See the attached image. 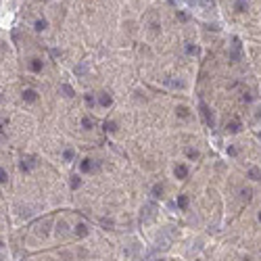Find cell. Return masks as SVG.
Instances as JSON below:
<instances>
[{
	"instance_id": "2e32d148",
	"label": "cell",
	"mask_w": 261,
	"mask_h": 261,
	"mask_svg": "<svg viewBox=\"0 0 261 261\" xmlns=\"http://www.w3.org/2000/svg\"><path fill=\"white\" fill-rule=\"evenodd\" d=\"M42 67H44V65H42L40 59H34V61H31V69H34V71H42Z\"/></svg>"
},
{
	"instance_id": "9c48e42d",
	"label": "cell",
	"mask_w": 261,
	"mask_h": 261,
	"mask_svg": "<svg viewBox=\"0 0 261 261\" xmlns=\"http://www.w3.org/2000/svg\"><path fill=\"white\" fill-rule=\"evenodd\" d=\"M176 176H178V178H186V176H188V167H186V165H178V167H176Z\"/></svg>"
},
{
	"instance_id": "603a6c76",
	"label": "cell",
	"mask_w": 261,
	"mask_h": 261,
	"mask_svg": "<svg viewBox=\"0 0 261 261\" xmlns=\"http://www.w3.org/2000/svg\"><path fill=\"white\" fill-rule=\"evenodd\" d=\"M7 182H8V173L0 167V184H7Z\"/></svg>"
},
{
	"instance_id": "d6a6232c",
	"label": "cell",
	"mask_w": 261,
	"mask_h": 261,
	"mask_svg": "<svg viewBox=\"0 0 261 261\" xmlns=\"http://www.w3.org/2000/svg\"><path fill=\"white\" fill-rule=\"evenodd\" d=\"M157 261H165V259H157Z\"/></svg>"
},
{
	"instance_id": "7402d4cb",
	"label": "cell",
	"mask_w": 261,
	"mask_h": 261,
	"mask_svg": "<svg viewBox=\"0 0 261 261\" xmlns=\"http://www.w3.org/2000/svg\"><path fill=\"white\" fill-rule=\"evenodd\" d=\"M104 130H107V132H115L117 130V123H115V121H107V123H104Z\"/></svg>"
},
{
	"instance_id": "30bf717a",
	"label": "cell",
	"mask_w": 261,
	"mask_h": 261,
	"mask_svg": "<svg viewBox=\"0 0 261 261\" xmlns=\"http://www.w3.org/2000/svg\"><path fill=\"white\" fill-rule=\"evenodd\" d=\"M75 232H77V236H88V228H86V224H77V228H75Z\"/></svg>"
},
{
	"instance_id": "5bb4252c",
	"label": "cell",
	"mask_w": 261,
	"mask_h": 261,
	"mask_svg": "<svg viewBox=\"0 0 261 261\" xmlns=\"http://www.w3.org/2000/svg\"><path fill=\"white\" fill-rule=\"evenodd\" d=\"M46 27H48V23H46L44 19H38V21H36V29H38V31H44Z\"/></svg>"
},
{
	"instance_id": "83f0119b",
	"label": "cell",
	"mask_w": 261,
	"mask_h": 261,
	"mask_svg": "<svg viewBox=\"0 0 261 261\" xmlns=\"http://www.w3.org/2000/svg\"><path fill=\"white\" fill-rule=\"evenodd\" d=\"M86 104H88V107H94V96H92V94H86Z\"/></svg>"
},
{
	"instance_id": "277c9868",
	"label": "cell",
	"mask_w": 261,
	"mask_h": 261,
	"mask_svg": "<svg viewBox=\"0 0 261 261\" xmlns=\"http://www.w3.org/2000/svg\"><path fill=\"white\" fill-rule=\"evenodd\" d=\"M230 59H232L234 63L240 61V40H238V38H234V40H232V52H230Z\"/></svg>"
},
{
	"instance_id": "f1b7e54d",
	"label": "cell",
	"mask_w": 261,
	"mask_h": 261,
	"mask_svg": "<svg viewBox=\"0 0 261 261\" xmlns=\"http://www.w3.org/2000/svg\"><path fill=\"white\" fill-rule=\"evenodd\" d=\"M178 113H180V117H188V109H186V107H180Z\"/></svg>"
},
{
	"instance_id": "d6986e66",
	"label": "cell",
	"mask_w": 261,
	"mask_h": 261,
	"mask_svg": "<svg viewBox=\"0 0 261 261\" xmlns=\"http://www.w3.org/2000/svg\"><path fill=\"white\" fill-rule=\"evenodd\" d=\"M138 249H140V247H138L136 242H134L130 249H125V255H130V257H132V255H136V253H138Z\"/></svg>"
},
{
	"instance_id": "e0dca14e",
	"label": "cell",
	"mask_w": 261,
	"mask_h": 261,
	"mask_svg": "<svg viewBox=\"0 0 261 261\" xmlns=\"http://www.w3.org/2000/svg\"><path fill=\"white\" fill-rule=\"evenodd\" d=\"M228 130L232 132V134H236V132L240 130V123H238V121H232V123H228Z\"/></svg>"
},
{
	"instance_id": "8992f818",
	"label": "cell",
	"mask_w": 261,
	"mask_h": 261,
	"mask_svg": "<svg viewBox=\"0 0 261 261\" xmlns=\"http://www.w3.org/2000/svg\"><path fill=\"white\" fill-rule=\"evenodd\" d=\"M192 7H205V8H213L215 2L213 0H192Z\"/></svg>"
},
{
	"instance_id": "5b68a950",
	"label": "cell",
	"mask_w": 261,
	"mask_h": 261,
	"mask_svg": "<svg viewBox=\"0 0 261 261\" xmlns=\"http://www.w3.org/2000/svg\"><path fill=\"white\" fill-rule=\"evenodd\" d=\"M88 63H77L75 67H73V73H75L77 77H88Z\"/></svg>"
},
{
	"instance_id": "4316f807",
	"label": "cell",
	"mask_w": 261,
	"mask_h": 261,
	"mask_svg": "<svg viewBox=\"0 0 261 261\" xmlns=\"http://www.w3.org/2000/svg\"><path fill=\"white\" fill-rule=\"evenodd\" d=\"M186 155H188V159H199V152L192 148H186Z\"/></svg>"
},
{
	"instance_id": "d4e9b609",
	"label": "cell",
	"mask_w": 261,
	"mask_h": 261,
	"mask_svg": "<svg viewBox=\"0 0 261 261\" xmlns=\"http://www.w3.org/2000/svg\"><path fill=\"white\" fill-rule=\"evenodd\" d=\"M186 52H188V55H196V52H199V48H196V46H192V44H186Z\"/></svg>"
},
{
	"instance_id": "ffe728a7",
	"label": "cell",
	"mask_w": 261,
	"mask_h": 261,
	"mask_svg": "<svg viewBox=\"0 0 261 261\" xmlns=\"http://www.w3.org/2000/svg\"><path fill=\"white\" fill-rule=\"evenodd\" d=\"M163 194V186L157 184V186H152V196H161Z\"/></svg>"
},
{
	"instance_id": "4fadbf2b",
	"label": "cell",
	"mask_w": 261,
	"mask_h": 261,
	"mask_svg": "<svg viewBox=\"0 0 261 261\" xmlns=\"http://www.w3.org/2000/svg\"><path fill=\"white\" fill-rule=\"evenodd\" d=\"M234 8H236L238 13H244V11H247V2H244V0H238V2L234 4Z\"/></svg>"
},
{
	"instance_id": "7a4b0ae2",
	"label": "cell",
	"mask_w": 261,
	"mask_h": 261,
	"mask_svg": "<svg viewBox=\"0 0 261 261\" xmlns=\"http://www.w3.org/2000/svg\"><path fill=\"white\" fill-rule=\"evenodd\" d=\"M155 215H157V205H155V203H146V205L142 207V215H140L142 221L148 224V221L155 220Z\"/></svg>"
},
{
	"instance_id": "8fae6325",
	"label": "cell",
	"mask_w": 261,
	"mask_h": 261,
	"mask_svg": "<svg viewBox=\"0 0 261 261\" xmlns=\"http://www.w3.org/2000/svg\"><path fill=\"white\" fill-rule=\"evenodd\" d=\"M61 92H63V94H65L67 98L73 96V88H71V86H67V84H63V86H61Z\"/></svg>"
},
{
	"instance_id": "f546056e",
	"label": "cell",
	"mask_w": 261,
	"mask_h": 261,
	"mask_svg": "<svg viewBox=\"0 0 261 261\" xmlns=\"http://www.w3.org/2000/svg\"><path fill=\"white\" fill-rule=\"evenodd\" d=\"M80 184H82V180L77 178V176H75V178H73V180H71V186H73V188H77V186H80Z\"/></svg>"
},
{
	"instance_id": "ba28073f",
	"label": "cell",
	"mask_w": 261,
	"mask_h": 261,
	"mask_svg": "<svg viewBox=\"0 0 261 261\" xmlns=\"http://www.w3.org/2000/svg\"><path fill=\"white\" fill-rule=\"evenodd\" d=\"M98 103L103 104V107H111V103H113V100H111V96L107 94V92H103V94L98 96Z\"/></svg>"
},
{
	"instance_id": "52a82bcc",
	"label": "cell",
	"mask_w": 261,
	"mask_h": 261,
	"mask_svg": "<svg viewBox=\"0 0 261 261\" xmlns=\"http://www.w3.org/2000/svg\"><path fill=\"white\" fill-rule=\"evenodd\" d=\"M38 94H36V90H23V100H27V103H34Z\"/></svg>"
},
{
	"instance_id": "ac0fdd59",
	"label": "cell",
	"mask_w": 261,
	"mask_h": 261,
	"mask_svg": "<svg viewBox=\"0 0 261 261\" xmlns=\"http://www.w3.org/2000/svg\"><path fill=\"white\" fill-rule=\"evenodd\" d=\"M261 172L257 169V167H253V169H249V178H253V180H259Z\"/></svg>"
},
{
	"instance_id": "484cf974",
	"label": "cell",
	"mask_w": 261,
	"mask_h": 261,
	"mask_svg": "<svg viewBox=\"0 0 261 261\" xmlns=\"http://www.w3.org/2000/svg\"><path fill=\"white\" fill-rule=\"evenodd\" d=\"M82 125L86 128V130H90V128H92V119H90V117H84V119H82Z\"/></svg>"
},
{
	"instance_id": "9a60e30c",
	"label": "cell",
	"mask_w": 261,
	"mask_h": 261,
	"mask_svg": "<svg viewBox=\"0 0 261 261\" xmlns=\"http://www.w3.org/2000/svg\"><path fill=\"white\" fill-rule=\"evenodd\" d=\"M92 167H94V165H92L90 159H84V161H82V172H90Z\"/></svg>"
},
{
	"instance_id": "44dd1931",
	"label": "cell",
	"mask_w": 261,
	"mask_h": 261,
	"mask_svg": "<svg viewBox=\"0 0 261 261\" xmlns=\"http://www.w3.org/2000/svg\"><path fill=\"white\" fill-rule=\"evenodd\" d=\"M56 230H59V234H67V224H65V221H59V224H56Z\"/></svg>"
},
{
	"instance_id": "7c38bea8",
	"label": "cell",
	"mask_w": 261,
	"mask_h": 261,
	"mask_svg": "<svg viewBox=\"0 0 261 261\" xmlns=\"http://www.w3.org/2000/svg\"><path fill=\"white\" fill-rule=\"evenodd\" d=\"M178 207L180 209H186V207H188V196H186V194L178 196Z\"/></svg>"
},
{
	"instance_id": "cb8c5ba5",
	"label": "cell",
	"mask_w": 261,
	"mask_h": 261,
	"mask_svg": "<svg viewBox=\"0 0 261 261\" xmlns=\"http://www.w3.org/2000/svg\"><path fill=\"white\" fill-rule=\"evenodd\" d=\"M63 157H65V161H71V159H73V157H75V152H73V151H71V148H67V151H65V152H63Z\"/></svg>"
},
{
	"instance_id": "1f68e13d",
	"label": "cell",
	"mask_w": 261,
	"mask_h": 261,
	"mask_svg": "<svg viewBox=\"0 0 261 261\" xmlns=\"http://www.w3.org/2000/svg\"><path fill=\"white\" fill-rule=\"evenodd\" d=\"M259 221H261V213H259Z\"/></svg>"
},
{
	"instance_id": "6da1fadb",
	"label": "cell",
	"mask_w": 261,
	"mask_h": 261,
	"mask_svg": "<svg viewBox=\"0 0 261 261\" xmlns=\"http://www.w3.org/2000/svg\"><path fill=\"white\" fill-rule=\"evenodd\" d=\"M169 242H172V232L169 230H165L157 236V240H155V247L151 249V253H157V251H165V249H169Z\"/></svg>"
},
{
	"instance_id": "3957f363",
	"label": "cell",
	"mask_w": 261,
	"mask_h": 261,
	"mask_svg": "<svg viewBox=\"0 0 261 261\" xmlns=\"http://www.w3.org/2000/svg\"><path fill=\"white\" fill-rule=\"evenodd\" d=\"M199 109H201V115H203V119H205L207 128H213V125H215V121H213V115H211V111H209V107H207V104L201 100Z\"/></svg>"
},
{
	"instance_id": "4dcf8cb0",
	"label": "cell",
	"mask_w": 261,
	"mask_h": 261,
	"mask_svg": "<svg viewBox=\"0 0 261 261\" xmlns=\"http://www.w3.org/2000/svg\"><path fill=\"white\" fill-rule=\"evenodd\" d=\"M100 224L103 226H113V221H109V220H100Z\"/></svg>"
}]
</instances>
